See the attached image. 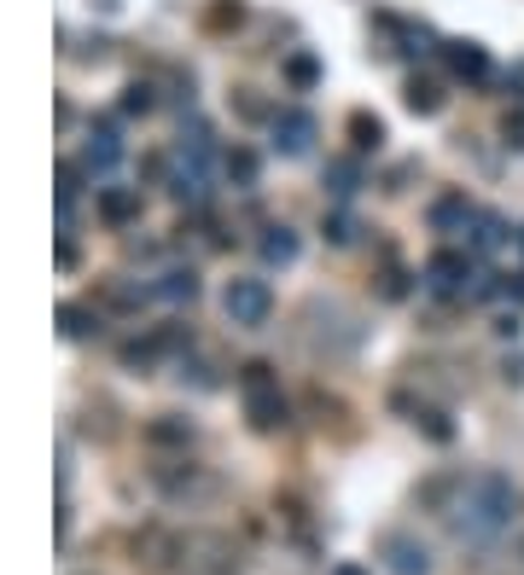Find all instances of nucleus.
Returning a JSON list of instances; mask_svg holds the SVG:
<instances>
[{
  "mask_svg": "<svg viewBox=\"0 0 524 575\" xmlns=\"http://www.w3.org/2000/svg\"><path fill=\"white\" fill-rule=\"evenodd\" d=\"M449 529H455V541H467V546H490L501 541L513 529L518 518V488L513 477H501V471H478V477H460L455 483V500H449Z\"/></svg>",
  "mask_w": 524,
  "mask_h": 575,
  "instance_id": "obj_1",
  "label": "nucleus"
},
{
  "mask_svg": "<svg viewBox=\"0 0 524 575\" xmlns=\"http://www.w3.org/2000/svg\"><path fill=\"white\" fill-rule=\"evenodd\" d=\"M239 389H245V413H251L256 430H280V424L292 419V407H286V396H280V378H274L269 361H245Z\"/></svg>",
  "mask_w": 524,
  "mask_h": 575,
  "instance_id": "obj_2",
  "label": "nucleus"
},
{
  "mask_svg": "<svg viewBox=\"0 0 524 575\" xmlns=\"http://www.w3.org/2000/svg\"><path fill=\"white\" fill-rule=\"evenodd\" d=\"M419 279H426V291L432 297H472V285H478V274H472V251H437V256H426V268H419Z\"/></svg>",
  "mask_w": 524,
  "mask_h": 575,
  "instance_id": "obj_3",
  "label": "nucleus"
},
{
  "mask_svg": "<svg viewBox=\"0 0 524 575\" xmlns=\"http://www.w3.org/2000/svg\"><path fill=\"white\" fill-rule=\"evenodd\" d=\"M221 314H228L233 325H269V314H274L269 279H228V291H221Z\"/></svg>",
  "mask_w": 524,
  "mask_h": 575,
  "instance_id": "obj_4",
  "label": "nucleus"
},
{
  "mask_svg": "<svg viewBox=\"0 0 524 575\" xmlns=\"http://www.w3.org/2000/svg\"><path fill=\"white\" fill-rule=\"evenodd\" d=\"M315 134H320L315 117L297 111V106H286V111L269 117V140H274L280 157H309V152H315Z\"/></svg>",
  "mask_w": 524,
  "mask_h": 575,
  "instance_id": "obj_5",
  "label": "nucleus"
},
{
  "mask_svg": "<svg viewBox=\"0 0 524 575\" xmlns=\"http://www.w3.org/2000/svg\"><path fill=\"white\" fill-rule=\"evenodd\" d=\"M379 552H385L391 575H432V552L419 546L414 535H402V529H391V535L379 541Z\"/></svg>",
  "mask_w": 524,
  "mask_h": 575,
  "instance_id": "obj_6",
  "label": "nucleus"
},
{
  "mask_svg": "<svg viewBox=\"0 0 524 575\" xmlns=\"http://www.w3.org/2000/svg\"><path fill=\"white\" fill-rule=\"evenodd\" d=\"M460 239H467L472 256H495L501 244H507V221H501L495 210H472L467 228H460Z\"/></svg>",
  "mask_w": 524,
  "mask_h": 575,
  "instance_id": "obj_7",
  "label": "nucleus"
},
{
  "mask_svg": "<svg viewBox=\"0 0 524 575\" xmlns=\"http://www.w3.org/2000/svg\"><path fill=\"white\" fill-rule=\"evenodd\" d=\"M443 65H449V76L460 81H490V53L478 47V41H443Z\"/></svg>",
  "mask_w": 524,
  "mask_h": 575,
  "instance_id": "obj_8",
  "label": "nucleus"
},
{
  "mask_svg": "<svg viewBox=\"0 0 524 575\" xmlns=\"http://www.w3.org/2000/svg\"><path fill=\"white\" fill-rule=\"evenodd\" d=\"M83 163L94 175H111L117 163H123V140H117L111 122H99V129H88V146H83Z\"/></svg>",
  "mask_w": 524,
  "mask_h": 575,
  "instance_id": "obj_9",
  "label": "nucleus"
},
{
  "mask_svg": "<svg viewBox=\"0 0 524 575\" xmlns=\"http://www.w3.org/2000/svg\"><path fill=\"white\" fill-rule=\"evenodd\" d=\"M146 297H152V302L181 308V302H193V297H198V274H193V268H164V274L146 285Z\"/></svg>",
  "mask_w": 524,
  "mask_h": 575,
  "instance_id": "obj_10",
  "label": "nucleus"
},
{
  "mask_svg": "<svg viewBox=\"0 0 524 575\" xmlns=\"http://www.w3.org/2000/svg\"><path fill=\"white\" fill-rule=\"evenodd\" d=\"M99 215H106L111 228H129V221H140V192H129V187L99 192Z\"/></svg>",
  "mask_w": 524,
  "mask_h": 575,
  "instance_id": "obj_11",
  "label": "nucleus"
},
{
  "mask_svg": "<svg viewBox=\"0 0 524 575\" xmlns=\"http://www.w3.org/2000/svg\"><path fill=\"white\" fill-rule=\"evenodd\" d=\"M256 251H262V262H269V268H292V262H297V233H292V228H269Z\"/></svg>",
  "mask_w": 524,
  "mask_h": 575,
  "instance_id": "obj_12",
  "label": "nucleus"
},
{
  "mask_svg": "<svg viewBox=\"0 0 524 575\" xmlns=\"http://www.w3.org/2000/svg\"><path fill=\"white\" fill-rule=\"evenodd\" d=\"M467 215H472L467 192H449V198L432 203V228H437V233H460V228H467Z\"/></svg>",
  "mask_w": 524,
  "mask_h": 575,
  "instance_id": "obj_13",
  "label": "nucleus"
},
{
  "mask_svg": "<svg viewBox=\"0 0 524 575\" xmlns=\"http://www.w3.org/2000/svg\"><path fill=\"white\" fill-rule=\"evenodd\" d=\"M350 146L356 152H379V146H385V122H379L373 111H356L350 117Z\"/></svg>",
  "mask_w": 524,
  "mask_h": 575,
  "instance_id": "obj_14",
  "label": "nucleus"
},
{
  "mask_svg": "<svg viewBox=\"0 0 524 575\" xmlns=\"http://www.w3.org/2000/svg\"><path fill=\"white\" fill-rule=\"evenodd\" d=\"M58 325H65L70 343H83V338L99 332V314H94V308H83V302H65V308H58Z\"/></svg>",
  "mask_w": 524,
  "mask_h": 575,
  "instance_id": "obj_15",
  "label": "nucleus"
},
{
  "mask_svg": "<svg viewBox=\"0 0 524 575\" xmlns=\"http://www.w3.org/2000/svg\"><path fill=\"white\" fill-rule=\"evenodd\" d=\"M146 442H157V447L181 442V447H187V442H193V424H187V419H175V413H164L157 424H146Z\"/></svg>",
  "mask_w": 524,
  "mask_h": 575,
  "instance_id": "obj_16",
  "label": "nucleus"
},
{
  "mask_svg": "<svg viewBox=\"0 0 524 575\" xmlns=\"http://www.w3.org/2000/svg\"><path fill=\"white\" fill-rule=\"evenodd\" d=\"M408 111H419V117H437L443 111V88H437V81H408Z\"/></svg>",
  "mask_w": 524,
  "mask_h": 575,
  "instance_id": "obj_17",
  "label": "nucleus"
},
{
  "mask_svg": "<svg viewBox=\"0 0 524 575\" xmlns=\"http://www.w3.org/2000/svg\"><path fill=\"white\" fill-rule=\"evenodd\" d=\"M356 187H361V169H356V163H332V169H327V192H332L338 203L356 198Z\"/></svg>",
  "mask_w": 524,
  "mask_h": 575,
  "instance_id": "obj_18",
  "label": "nucleus"
},
{
  "mask_svg": "<svg viewBox=\"0 0 524 575\" xmlns=\"http://www.w3.org/2000/svg\"><path fill=\"white\" fill-rule=\"evenodd\" d=\"M286 81H292V88H315V81H320V58L315 53H292L286 58Z\"/></svg>",
  "mask_w": 524,
  "mask_h": 575,
  "instance_id": "obj_19",
  "label": "nucleus"
},
{
  "mask_svg": "<svg viewBox=\"0 0 524 575\" xmlns=\"http://www.w3.org/2000/svg\"><path fill=\"white\" fill-rule=\"evenodd\" d=\"M221 169H228L233 187H251V180H256V157H251L245 146H233L228 157H221Z\"/></svg>",
  "mask_w": 524,
  "mask_h": 575,
  "instance_id": "obj_20",
  "label": "nucleus"
},
{
  "mask_svg": "<svg viewBox=\"0 0 524 575\" xmlns=\"http://www.w3.org/2000/svg\"><path fill=\"white\" fill-rule=\"evenodd\" d=\"M152 106H157L152 81H129V88H123V117H146Z\"/></svg>",
  "mask_w": 524,
  "mask_h": 575,
  "instance_id": "obj_21",
  "label": "nucleus"
},
{
  "mask_svg": "<svg viewBox=\"0 0 524 575\" xmlns=\"http://www.w3.org/2000/svg\"><path fill=\"white\" fill-rule=\"evenodd\" d=\"M239 18H245V7H239V0H216V7L205 12V24H210V30H233Z\"/></svg>",
  "mask_w": 524,
  "mask_h": 575,
  "instance_id": "obj_22",
  "label": "nucleus"
},
{
  "mask_svg": "<svg viewBox=\"0 0 524 575\" xmlns=\"http://www.w3.org/2000/svg\"><path fill=\"white\" fill-rule=\"evenodd\" d=\"M501 140H507L513 152H524V106H513L507 117H501Z\"/></svg>",
  "mask_w": 524,
  "mask_h": 575,
  "instance_id": "obj_23",
  "label": "nucleus"
},
{
  "mask_svg": "<svg viewBox=\"0 0 524 575\" xmlns=\"http://www.w3.org/2000/svg\"><path fill=\"white\" fill-rule=\"evenodd\" d=\"M327 239H332V244H350V239H356V221H350V215H327Z\"/></svg>",
  "mask_w": 524,
  "mask_h": 575,
  "instance_id": "obj_24",
  "label": "nucleus"
},
{
  "mask_svg": "<svg viewBox=\"0 0 524 575\" xmlns=\"http://www.w3.org/2000/svg\"><path fill=\"white\" fill-rule=\"evenodd\" d=\"M507 297H513V302H524V274H518V279H507Z\"/></svg>",
  "mask_w": 524,
  "mask_h": 575,
  "instance_id": "obj_25",
  "label": "nucleus"
},
{
  "mask_svg": "<svg viewBox=\"0 0 524 575\" xmlns=\"http://www.w3.org/2000/svg\"><path fill=\"white\" fill-rule=\"evenodd\" d=\"M327 575H368V570H361V564H332Z\"/></svg>",
  "mask_w": 524,
  "mask_h": 575,
  "instance_id": "obj_26",
  "label": "nucleus"
},
{
  "mask_svg": "<svg viewBox=\"0 0 524 575\" xmlns=\"http://www.w3.org/2000/svg\"><path fill=\"white\" fill-rule=\"evenodd\" d=\"M507 88H524V65H513V70H507Z\"/></svg>",
  "mask_w": 524,
  "mask_h": 575,
  "instance_id": "obj_27",
  "label": "nucleus"
},
{
  "mask_svg": "<svg viewBox=\"0 0 524 575\" xmlns=\"http://www.w3.org/2000/svg\"><path fill=\"white\" fill-rule=\"evenodd\" d=\"M513 239H518V251H524V228H518V233H513Z\"/></svg>",
  "mask_w": 524,
  "mask_h": 575,
  "instance_id": "obj_28",
  "label": "nucleus"
}]
</instances>
